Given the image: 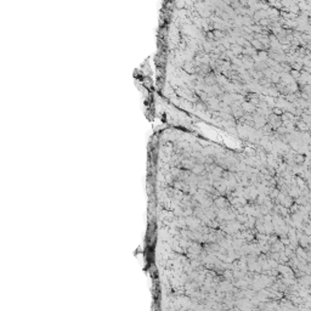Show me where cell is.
<instances>
[{"label":"cell","instance_id":"6da1fadb","mask_svg":"<svg viewBox=\"0 0 311 311\" xmlns=\"http://www.w3.org/2000/svg\"><path fill=\"white\" fill-rule=\"evenodd\" d=\"M298 128H299L300 130L305 131V130H308V129H309V125H308L305 122H299V123H298Z\"/></svg>","mask_w":311,"mask_h":311},{"label":"cell","instance_id":"7a4b0ae2","mask_svg":"<svg viewBox=\"0 0 311 311\" xmlns=\"http://www.w3.org/2000/svg\"><path fill=\"white\" fill-rule=\"evenodd\" d=\"M291 76H293V77H295V79H298V78H300V73L298 72V71H292V73H291Z\"/></svg>","mask_w":311,"mask_h":311},{"label":"cell","instance_id":"3957f363","mask_svg":"<svg viewBox=\"0 0 311 311\" xmlns=\"http://www.w3.org/2000/svg\"><path fill=\"white\" fill-rule=\"evenodd\" d=\"M310 140H311V135H310Z\"/></svg>","mask_w":311,"mask_h":311}]
</instances>
